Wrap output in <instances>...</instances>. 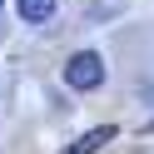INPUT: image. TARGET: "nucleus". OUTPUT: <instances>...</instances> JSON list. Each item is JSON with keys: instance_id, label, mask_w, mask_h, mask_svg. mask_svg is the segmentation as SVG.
Listing matches in <instances>:
<instances>
[{"instance_id": "obj_2", "label": "nucleus", "mask_w": 154, "mask_h": 154, "mask_svg": "<svg viewBox=\"0 0 154 154\" xmlns=\"http://www.w3.org/2000/svg\"><path fill=\"white\" fill-rule=\"evenodd\" d=\"M109 139H114V124H94V129H90V134H80V139H75L65 154H94V149H104Z\"/></svg>"}, {"instance_id": "obj_3", "label": "nucleus", "mask_w": 154, "mask_h": 154, "mask_svg": "<svg viewBox=\"0 0 154 154\" xmlns=\"http://www.w3.org/2000/svg\"><path fill=\"white\" fill-rule=\"evenodd\" d=\"M55 5H60V0H15V15H20L25 25H45L55 15Z\"/></svg>"}, {"instance_id": "obj_4", "label": "nucleus", "mask_w": 154, "mask_h": 154, "mask_svg": "<svg viewBox=\"0 0 154 154\" xmlns=\"http://www.w3.org/2000/svg\"><path fill=\"white\" fill-rule=\"evenodd\" d=\"M144 134H154V119H149V124H144Z\"/></svg>"}, {"instance_id": "obj_1", "label": "nucleus", "mask_w": 154, "mask_h": 154, "mask_svg": "<svg viewBox=\"0 0 154 154\" xmlns=\"http://www.w3.org/2000/svg\"><path fill=\"white\" fill-rule=\"evenodd\" d=\"M65 85H70V90H100V85H104V60H100L94 50L70 55V65H65Z\"/></svg>"}]
</instances>
